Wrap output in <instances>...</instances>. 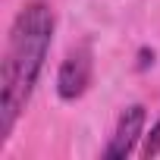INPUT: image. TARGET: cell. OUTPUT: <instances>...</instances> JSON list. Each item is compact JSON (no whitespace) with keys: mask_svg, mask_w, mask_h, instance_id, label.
<instances>
[{"mask_svg":"<svg viewBox=\"0 0 160 160\" xmlns=\"http://www.w3.org/2000/svg\"><path fill=\"white\" fill-rule=\"evenodd\" d=\"M91 78H94V53H91V44L82 41L66 50L63 63H60V72H57V94L60 101H78L88 88H91Z\"/></svg>","mask_w":160,"mask_h":160,"instance_id":"cell-2","label":"cell"},{"mask_svg":"<svg viewBox=\"0 0 160 160\" xmlns=\"http://www.w3.org/2000/svg\"><path fill=\"white\" fill-rule=\"evenodd\" d=\"M57 16L44 0H32L19 10L10 25L7 50H3V72H0V144H7L16 119L22 116L44 60L50 53Z\"/></svg>","mask_w":160,"mask_h":160,"instance_id":"cell-1","label":"cell"},{"mask_svg":"<svg viewBox=\"0 0 160 160\" xmlns=\"http://www.w3.org/2000/svg\"><path fill=\"white\" fill-rule=\"evenodd\" d=\"M160 154V116L151 126V132H144V144H141V157H157Z\"/></svg>","mask_w":160,"mask_h":160,"instance_id":"cell-4","label":"cell"},{"mask_svg":"<svg viewBox=\"0 0 160 160\" xmlns=\"http://www.w3.org/2000/svg\"><path fill=\"white\" fill-rule=\"evenodd\" d=\"M144 119H148V113L141 104L126 107L116 119V129H113L107 148H104V160H126L129 154H135L138 141L144 138Z\"/></svg>","mask_w":160,"mask_h":160,"instance_id":"cell-3","label":"cell"}]
</instances>
